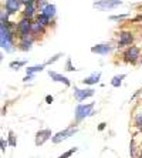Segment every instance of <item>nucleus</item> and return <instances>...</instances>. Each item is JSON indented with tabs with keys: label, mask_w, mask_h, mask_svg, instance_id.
<instances>
[{
	"label": "nucleus",
	"mask_w": 142,
	"mask_h": 158,
	"mask_svg": "<svg viewBox=\"0 0 142 158\" xmlns=\"http://www.w3.org/2000/svg\"><path fill=\"white\" fill-rule=\"evenodd\" d=\"M11 27H13L11 22L9 23L2 22V24H0V46L6 52H11L13 46H14V36H13Z\"/></svg>",
	"instance_id": "nucleus-1"
},
{
	"label": "nucleus",
	"mask_w": 142,
	"mask_h": 158,
	"mask_svg": "<svg viewBox=\"0 0 142 158\" xmlns=\"http://www.w3.org/2000/svg\"><path fill=\"white\" fill-rule=\"evenodd\" d=\"M31 27H33V22H31V19L29 17H23L20 22L17 23V31L20 33V39H26V37H30L33 36L31 33Z\"/></svg>",
	"instance_id": "nucleus-2"
},
{
	"label": "nucleus",
	"mask_w": 142,
	"mask_h": 158,
	"mask_svg": "<svg viewBox=\"0 0 142 158\" xmlns=\"http://www.w3.org/2000/svg\"><path fill=\"white\" fill-rule=\"evenodd\" d=\"M94 103H90V104H78L75 107V123H80L83 121L85 117L92 114L94 111Z\"/></svg>",
	"instance_id": "nucleus-3"
},
{
	"label": "nucleus",
	"mask_w": 142,
	"mask_h": 158,
	"mask_svg": "<svg viewBox=\"0 0 142 158\" xmlns=\"http://www.w3.org/2000/svg\"><path fill=\"white\" fill-rule=\"evenodd\" d=\"M122 4V0H97L94 2L95 9H99V10H109V9H115L118 6Z\"/></svg>",
	"instance_id": "nucleus-4"
},
{
	"label": "nucleus",
	"mask_w": 142,
	"mask_h": 158,
	"mask_svg": "<svg viewBox=\"0 0 142 158\" xmlns=\"http://www.w3.org/2000/svg\"><path fill=\"white\" fill-rule=\"evenodd\" d=\"M75 132H77V128H74V127H70V128H66V130H63V131L57 132V134H54V135L51 137V141H53L54 144H59V143H61V141L67 140L68 137L74 135Z\"/></svg>",
	"instance_id": "nucleus-5"
},
{
	"label": "nucleus",
	"mask_w": 142,
	"mask_h": 158,
	"mask_svg": "<svg viewBox=\"0 0 142 158\" xmlns=\"http://www.w3.org/2000/svg\"><path fill=\"white\" fill-rule=\"evenodd\" d=\"M139 57H141V52H139V48L135 47V46H129L124 53V60L127 63H135Z\"/></svg>",
	"instance_id": "nucleus-6"
},
{
	"label": "nucleus",
	"mask_w": 142,
	"mask_h": 158,
	"mask_svg": "<svg viewBox=\"0 0 142 158\" xmlns=\"http://www.w3.org/2000/svg\"><path fill=\"white\" fill-rule=\"evenodd\" d=\"M51 137H53L51 135V130H48V128L40 130V131H37L36 138H34V143H36L37 147H40V145H43L47 140H50Z\"/></svg>",
	"instance_id": "nucleus-7"
},
{
	"label": "nucleus",
	"mask_w": 142,
	"mask_h": 158,
	"mask_svg": "<svg viewBox=\"0 0 142 158\" xmlns=\"http://www.w3.org/2000/svg\"><path fill=\"white\" fill-rule=\"evenodd\" d=\"M39 2H40V0H29V2L24 4V11H23L24 17H29V19L34 17V15H36V9H37L36 4L39 3Z\"/></svg>",
	"instance_id": "nucleus-8"
},
{
	"label": "nucleus",
	"mask_w": 142,
	"mask_h": 158,
	"mask_svg": "<svg viewBox=\"0 0 142 158\" xmlns=\"http://www.w3.org/2000/svg\"><path fill=\"white\" fill-rule=\"evenodd\" d=\"M22 4H23L22 0H6L4 9L9 11V15H14L22 9Z\"/></svg>",
	"instance_id": "nucleus-9"
},
{
	"label": "nucleus",
	"mask_w": 142,
	"mask_h": 158,
	"mask_svg": "<svg viewBox=\"0 0 142 158\" xmlns=\"http://www.w3.org/2000/svg\"><path fill=\"white\" fill-rule=\"evenodd\" d=\"M94 90L92 88H85V90H80V88H74V97L77 101H84L88 97L94 96Z\"/></svg>",
	"instance_id": "nucleus-10"
},
{
	"label": "nucleus",
	"mask_w": 142,
	"mask_h": 158,
	"mask_svg": "<svg viewBox=\"0 0 142 158\" xmlns=\"http://www.w3.org/2000/svg\"><path fill=\"white\" fill-rule=\"evenodd\" d=\"M112 50L114 48L111 44H97V46H92L91 47V53H94V54H101V56L109 54Z\"/></svg>",
	"instance_id": "nucleus-11"
},
{
	"label": "nucleus",
	"mask_w": 142,
	"mask_h": 158,
	"mask_svg": "<svg viewBox=\"0 0 142 158\" xmlns=\"http://www.w3.org/2000/svg\"><path fill=\"white\" fill-rule=\"evenodd\" d=\"M134 41V36L131 31H122L120 34V40H118V47H125V46H131Z\"/></svg>",
	"instance_id": "nucleus-12"
},
{
	"label": "nucleus",
	"mask_w": 142,
	"mask_h": 158,
	"mask_svg": "<svg viewBox=\"0 0 142 158\" xmlns=\"http://www.w3.org/2000/svg\"><path fill=\"white\" fill-rule=\"evenodd\" d=\"M33 43H34V37L33 36L26 37V39H20L18 48H20L22 52H29V50H31V47H33Z\"/></svg>",
	"instance_id": "nucleus-13"
},
{
	"label": "nucleus",
	"mask_w": 142,
	"mask_h": 158,
	"mask_svg": "<svg viewBox=\"0 0 142 158\" xmlns=\"http://www.w3.org/2000/svg\"><path fill=\"white\" fill-rule=\"evenodd\" d=\"M48 76L51 77V80H54V81H59V83H63V84H66L67 87H70L71 85V83H70V80L66 77V76H63V74H59V73H55V71H48Z\"/></svg>",
	"instance_id": "nucleus-14"
},
{
	"label": "nucleus",
	"mask_w": 142,
	"mask_h": 158,
	"mask_svg": "<svg viewBox=\"0 0 142 158\" xmlns=\"http://www.w3.org/2000/svg\"><path fill=\"white\" fill-rule=\"evenodd\" d=\"M99 78H101V73H92L90 77L84 78V80H81V81H83V84H85V85H94L99 81Z\"/></svg>",
	"instance_id": "nucleus-15"
},
{
	"label": "nucleus",
	"mask_w": 142,
	"mask_h": 158,
	"mask_svg": "<svg viewBox=\"0 0 142 158\" xmlns=\"http://www.w3.org/2000/svg\"><path fill=\"white\" fill-rule=\"evenodd\" d=\"M41 13H44L46 16H48L50 19H53L55 16V6H54V4H50V3H48L46 7L41 9Z\"/></svg>",
	"instance_id": "nucleus-16"
},
{
	"label": "nucleus",
	"mask_w": 142,
	"mask_h": 158,
	"mask_svg": "<svg viewBox=\"0 0 142 158\" xmlns=\"http://www.w3.org/2000/svg\"><path fill=\"white\" fill-rule=\"evenodd\" d=\"M31 33L33 34H40V33H46V26H43L39 22H33V27H31Z\"/></svg>",
	"instance_id": "nucleus-17"
},
{
	"label": "nucleus",
	"mask_w": 142,
	"mask_h": 158,
	"mask_svg": "<svg viewBox=\"0 0 142 158\" xmlns=\"http://www.w3.org/2000/svg\"><path fill=\"white\" fill-rule=\"evenodd\" d=\"M127 77V74H120V76H114L112 80H111V85L115 88L121 87V84H122V80Z\"/></svg>",
	"instance_id": "nucleus-18"
},
{
	"label": "nucleus",
	"mask_w": 142,
	"mask_h": 158,
	"mask_svg": "<svg viewBox=\"0 0 142 158\" xmlns=\"http://www.w3.org/2000/svg\"><path fill=\"white\" fill-rule=\"evenodd\" d=\"M37 22L39 23H41L43 26H50L51 24V19L48 17V16H46L44 13H40V15H37Z\"/></svg>",
	"instance_id": "nucleus-19"
},
{
	"label": "nucleus",
	"mask_w": 142,
	"mask_h": 158,
	"mask_svg": "<svg viewBox=\"0 0 142 158\" xmlns=\"http://www.w3.org/2000/svg\"><path fill=\"white\" fill-rule=\"evenodd\" d=\"M46 67V63L44 64H39V66H33V67H29V69H26V73L27 74H34L37 71H41Z\"/></svg>",
	"instance_id": "nucleus-20"
},
{
	"label": "nucleus",
	"mask_w": 142,
	"mask_h": 158,
	"mask_svg": "<svg viewBox=\"0 0 142 158\" xmlns=\"http://www.w3.org/2000/svg\"><path fill=\"white\" fill-rule=\"evenodd\" d=\"M26 64H27V61H11L10 63V69H13V70H18L20 67H24Z\"/></svg>",
	"instance_id": "nucleus-21"
},
{
	"label": "nucleus",
	"mask_w": 142,
	"mask_h": 158,
	"mask_svg": "<svg viewBox=\"0 0 142 158\" xmlns=\"http://www.w3.org/2000/svg\"><path fill=\"white\" fill-rule=\"evenodd\" d=\"M9 145L10 147H16L17 141H16V134L13 131H9Z\"/></svg>",
	"instance_id": "nucleus-22"
},
{
	"label": "nucleus",
	"mask_w": 142,
	"mask_h": 158,
	"mask_svg": "<svg viewBox=\"0 0 142 158\" xmlns=\"http://www.w3.org/2000/svg\"><path fill=\"white\" fill-rule=\"evenodd\" d=\"M66 70L67 71H77L78 69H75V67L71 64V59H68L67 60V63H66Z\"/></svg>",
	"instance_id": "nucleus-23"
},
{
	"label": "nucleus",
	"mask_w": 142,
	"mask_h": 158,
	"mask_svg": "<svg viewBox=\"0 0 142 158\" xmlns=\"http://www.w3.org/2000/svg\"><path fill=\"white\" fill-rule=\"evenodd\" d=\"M75 151H77V148L74 147V148H71V150H68V151H67V152H64V154H63V155H60L59 158H68V157H71V155H73L74 152H75Z\"/></svg>",
	"instance_id": "nucleus-24"
},
{
	"label": "nucleus",
	"mask_w": 142,
	"mask_h": 158,
	"mask_svg": "<svg viewBox=\"0 0 142 158\" xmlns=\"http://www.w3.org/2000/svg\"><path fill=\"white\" fill-rule=\"evenodd\" d=\"M61 53H59V54H55V56H53V59H50V60H48V61L47 63H46V66H47V64H53V63H55V61H57V60H59L60 59V57H61Z\"/></svg>",
	"instance_id": "nucleus-25"
},
{
	"label": "nucleus",
	"mask_w": 142,
	"mask_h": 158,
	"mask_svg": "<svg viewBox=\"0 0 142 158\" xmlns=\"http://www.w3.org/2000/svg\"><path fill=\"white\" fill-rule=\"evenodd\" d=\"M129 15H120V16H111V20H122V19H125V17H128Z\"/></svg>",
	"instance_id": "nucleus-26"
},
{
	"label": "nucleus",
	"mask_w": 142,
	"mask_h": 158,
	"mask_svg": "<svg viewBox=\"0 0 142 158\" xmlns=\"http://www.w3.org/2000/svg\"><path fill=\"white\" fill-rule=\"evenodd\" d=\"M0 145H2V151H6V147L9 145V141H4L3 138H2V141H0Z\"/></svg>",
	"instance_id": "nucleus-27"
},
{
	"label": "nucleus",
	"mask_w": 142,
	"mask_h": 158,
	"mask_svg": "<svg viewBox=\"0 0 142 158\" xmlns=\"http://www.w3.org/2000/svg\"><path fill=\"white\" fill-rule=\"evenodd\" d=\"M135 121H136V125H139V127H142V114L136 115V118H135Z\"/></svg>",
	"instance_id": "nucleus-28"
},
{
	"label": "nucleus",
	"mask_w": 142,
	"mask_h": 158,
	"mask_svg": "<svg viewBox=\"0 0 142 158\" xmlns=\"http://www.w3.org/2000/svg\"><path fill=\"white\" fill-rule=\"evenodd\" d=\"M53 101H54V98H53V96H47V97H46V103H47V104H51V103H53Z\"/></svg>",
	"instance_id": "nucleus-29"
},
{
	"label": "nucleus",
	"mask_w": 142,
	"mask_h": 158,
	"mask_svg": "<svg viewBox=\"0 0 142 158\" xmlns=\"http://www.w3.org/2000/svg\"><path fill=\"white\" fill-rule=\"evenodd\" d=\"M33 77H34V74H27V76H26V77L23 78V81H30Z\"/></svg>",
	"instance_id": "nucleus-30"
},
{
	"label": "nucleus",
	"mask_w": 142,
	"mask_h": 158,
	"mask_svg": "<svg viewBox=\"0 0 142 158\" xmlns=\"http://www.w3.org/2000/svg\"><path fill=\"white\" fill-rule=\"evenodd\" d=\"M105 127H107V124H105V123H101V124L98 125V130H99V131H102V130L105 128Z\"/></svg>",
	"instance_id": "nucleus-31"
},
{
	"label": "nucleus",
	"mask_w": 142,
	"mask_h": 158,
	"mask_svg": "<svg viewBox=\"0 0 142 158\" xmlns=\"http://www.w3.org/2000/svg\"><path fill=\"white\" fill-rule=\"evenodd\" d=\"M22 2H23V4H26L27 2H29V0H22Z\"/></svg>",
	"instance_id": "nucleus-32"
},
{
	"label": "nucleus",
	"mask_w": 142,
	"mask_h": 158,
	"mask_svg": "<svg viewBox=\"0 0 142 158\" xmlns=\"http://www.w3.org/2000/svg\"><path fill=\"white\" fill-rule=\"evenodd\" d=\"M139 158H142V152H141V157H139Z\"/></svg>",
	"instance_id": "nucleus-33"
},
{
	"label": "nucleus",
	"mask_w": 142,
	"mask_h": 158,
	"mask_svg": "<svg viewBox=\"0 0 142 158\" xmlns=\"http://www.w3.org/2000/svg\"><path fill=\"white\" fill-rule=\"evenodd\" d=\"M141 131H142V127H141Z\"/></svg>",
	"instance_id": "nucleus-34"
}]
</instances>
